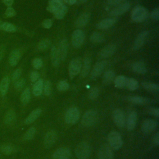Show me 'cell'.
<instances>
[{
    "instance_id": "obj_38",
    "label": "cell",
    "mask_w": 159,
    "mask_h": 159,
    "mask_svg": "<svg viewBox=\"0 0 159 159\" xmlns=\"http://www.w3.org/2000/svg\"><path fill=\"white\" fill-rule=\"evenodd\" d=\"M30 99V91L29 88H26L22 92L21 96H20V100L23 104L25 105L27 104Z\"/></svg>"
},
{
    "instance_id": "obj_48",
    "label": "cell",
    "mask_w": 159,
    "mask_h": 159,
    "mask_svg": "<svg viewBox=\"0 0 159 159\" xmlns=\"http://www.w3.org/2000/svg\"><path fill=\"white\" fill-rule=\"evenodd\" d=\"M150 17L153 20L158 21L159 19V8L154 9L150 13Z\"/></svg>"
},
{
    "instance_id": "obj_26",
    "label": "cell",
    "mask_w": 159,
    "mask_h": 159,
    "mask_svg": "<svg viewBox=\"0 0 159 159\" xmlns=\"http://www.w3.org/2000/svg\"><path fill=\"white\" fill-rule=\"evenodd\" d=\"M127 99L131 102L132 103L138 104V105H143L148 103L150 102V99L145 98L144 97L139 96H129Z\"/></svg>"
},
{
    "instance_id": "obj_10",
    "label": "cell",
    "mask_w": 159,
    "mask_h": 159,
    "mask_svg": "<svg viewBox=\"0 0 159 159\" xmlns=\"http://www.w3.org/2000/svg\"><path fill=\"white\" fill-rule=\"evenodd\" d=\"M106 65L107 61L106 60H102L96 63L91 72L90 78L92 80L96 79L103 72Z\"/></svg>"
},
{
    "instance_id": "obj_52",
    "label": "cell",
    "mask_w": 159,
    "mask_h": 159,
    "mask_svg": "<svg viewBox=\"0 0 159 159\" xmlns=\"http://www.w3.org/2000/svg\"><path fill=\"white\" fill-rule=\"evenodd\" d=\"M52 24H53L52 20L50 19H47L44 20L43 21V22L42 23V27L45 29H50L52 27Z\"/></svg>"
},
{
    "instance_id": "obj_57",
    "label": "cell",
    "mask_w": 159,
    "mask_h": 159,
    "mask_svg": "<svg viewBox=\"0 0 159 159\" xmlns=\"http://www.w3.org/2000/svg\"><path fill=\"white\" fill-rule=\"evenodd\" d=\"M66 4L69 5H73L77 2V0H63Z\"/></svg>"
},
{
    "instance_id": "obj_5",
    "label": "cell",
    "mask_w": 159,
    "mask_h": 159,
    "mask_svg": "<svg viewBox=\"0 0 159 159\" xmlns=\"http://www.w3.org/2000/svg\"><path fill=\"white\" fill-rule=\"evenodd\" d=\"M80 118V111L76 107L69 108L65 114V120L68 124H74Z\"/></svg>"
},
{
    "instance_id": "obj_27",
    "label": "cell",
    "mask_w": 159,
    "mask_h": 159,
    "mask_svg": "<svg viewBox=\"0 0 159 159\" xmlns=\"http://www.w3.org/2000/svg\"><path fill=\"white\" fill-rule=\"evenodd\" d=\"M142 86L145 90L151 93H158L159 91V86L157 83L145 81L142 83Z\"/></svg>"
},
{
    "instance_id": "obj_28",
    "label": "cell",
    "mask_w": 159,
    "mask_h": 159,
    "mask_svg": "<svg viewBox=\"0 0 159 159\" xmlns=\"http://www.w3.org/2000/svg\"><path fill=\"white\" fill-rule=\"evenodd\" d=\"M132 70L134 71L139 74H145L147 71L145 64L141 61L134 63L132 65Z\"/></svg>"
},
{
    "instance_id": "obj_44",
    "label": "cell",
    "mask_w": 159,
    "mask_h": 159,
    "mask_svg": "<svg viewBox=\"0 0 159 159\" xmlns=\"http://www.w3.org/2000/svg\"><path fill=\"white\" fill-rule=\"evenodd\" d=\"M99 91L98 88L96 87L93 88L89 91V94H88L89 98L91 99V100H94L98 98V96H99Z\"/></svg>"
},
{
    "instance_id": "obj_54",
    "label": "cell",
    "mask_w": 159,
    "mask_h": 159,
    "mask_svg": "<svg viewBox=\"0 0 159 159\" xmlns=\"http://www.w3.org/2000/svg\"><path fill=\"white\" fill-rule=\"evenodd\" d=\"M153 143L155 146L159 145V133L157 132L153 137Z\"/></svg>"
},
{
    "instance_id": "obj_55",
    "label": "cell",
    "mask_w": 159,
    "mask_h": 159,
    "mask_svg": "<svg viewBox=\"0 0 159 159\" xmlns=\"http://www.w3.org/2000/svg\"><path fill=\"white\" fill-rule=\"evenodd\" d=\"M2 1L4 2V4L8 7H11L14 2V0H2Z\"/></svg>"
},
{
    "instance_id": "obj_6",
    "label": "cell",
    "mask_w": 159,
    "mask_h": 159,
    "mask_svg": "<svg viewBox=\"0 0 159 159\" xmlns=\"http://www.w3.org/2000/svg\"><path fill=\"white\" fill-rule=\"evenodd\" d=\"M82 63L80 58L73 59L68 66V75L70 78H73L76 76L81 71Z\"/></svg>"
},
{
    "instance_id": "obj_21",
    "label": "cell",
    "mask_w": 159,
    "mask_h": 159,
    "mask_svg": "<svg viewBox=\"0 0 159 159\" xmlns=\"http://www.w3.org/2000/svg\"><path fill=\"white\" fill-rule=\"evenodd\" d=\"M50 57H51V61H52V65L54 67L58 66L61 62V60L57 50V48L55 46H53L51 48Z\"/></svg>"
},
{
    "instance_id": "obj_4",
    "label": "cell",
    "mask_w": 159,
    "mask_h": 159,
    "mask_svg": "<svg viewBox=\"0 0 159 159\" xmlns=\"http://www.w3.org/2000/svg\"><path fill=\"white\" fill-rule=\"evenodd\" d=\"M98 119V114L95 111L89 110L86 111L82 117L81 124L84 127H91L93 125Z\"/></svg>"
},
{
    "instance_id": "obj_45",
    "label": "cell",
    "mask_w": 159,
    "mask_h": 159,
    "mask_svg": "<svg viewBox=\"0 0 159 159\" xmlns=\"http://www.w3.org/2000/svg\"><path fill=\"white\" fill-rule=\"evenodd\" d=\"M125 0H107L106 2L107 7H117L124 3Z\"/></svg>"
},
{
    "instance_id": "obj_33",
    "label": "cell",
    "mask_w": 159,
    "mask_h": 159,
    "mask_svg": "<svg viewBox=\"0 0 159 159\" xmlns=\"http://www.w3.org/2000/svg\"><path fill=\"white\" fill-rule=\"evenodd\" d=\"M16 119V113L13 110L8 111L4 117V123L6 125L12 124Z\"/></svg>"
},
{
    "instance_id": "obj_35",
    "label": "cell",
    "mask_w": 159,
    "mask_h": 159,
    "mask_svg": "<svg viewBox=\"0 0 159 159\" xmlns=\"http://www.w3.org/2000/svg\"><path fill=\"white\" fill-rule=\"evenodd\" d=\"M1 151L5 155H10L16 151L15 147L10 143L4 144L1 147Z\"/></svg>"
},
{
    "instance_id": "obj_16",
    "label": "cell",
    "mask_w": 159,
    "mask_h": 159,
    "mask_svg": "<svg viewBox=\"0 0 159 159\" xmlns=\"http://www.w3.org/2000/svg\"><path fill=\"white\" fill-rule=\"evenodd\" d=\"M148 35V31L147 30H144L141 32L138 36L137 37L134 43V49H135V50H137L139 49H140L143 45V43L147 37Z\"/></svg>"
},
{
    "instance_id": "obj_20",
    "label": "cell",
    "mask_w": 159,
    "mask_h": 159,
    "mask_svg": "<svg viewBox=\"0 0 159 159\" xmlns=\"http://www.w3.org/2000/svg\"><path fill=\"white\" fill-rule=\"evenodd\" d=\"M90 17V14L88 12H84L81 14L76 20L75 25L76 27H82L86 25L88 22Z\"/></svg>"
},
{
    "instance_id": "obj_29",
    "label": "cell",
    "mask_w": 159,
    "mask_h": 159,
    "mask_svg": "<svg viewBox=\"0 0 159 159\" xmlns=\"http://www.w3.org/2000/svg\"><path fill=\"white\" fill-rule=\"evenodd\" d=\"M127 78L123 75H119L116 77L114 80V85L116 87L118 88H122L126 86L127 81Z\"/></svg>"
},
{
    "instance_id": "obj_53",
    "label": "cell",
    "mask_w": 159,
    "mask_h": 159,
    "mask_svg": "<svg viewBox=\"0 0 159 159\" xmlns=\"http://www.w3.org/2000/svg\"><path fill=\"white\" fill-rule=\"evenodd\" d=\"M21 75V70L20 69H17L16 70L12 75V80L13 81H17L19 78L20 76Z\"/></svg>"
},
{
    "instance_id": "obj_11",
    "label": "cell",
    "mask_w": 159,
    "mask_h": 159,
    "mask_svg": "<svg viewBox=\"0 0 159 159\" xmlns=\"http://www.w3.org/2000/svg\"><path fill=\"white\" fill-rule=\"evenodd\" d=\"M57 139V133L54 130H50L48 131L43 139V145L45 148L51 147Z\"/></svg>"
},
{
    "instance_id": "obj_46",
    "label": "cell",
    "mask_w": 159,
    "mask_h": 159,
    "mask_svg": "<svg viewBox=\"0 0 159 159\" xmlns=\"http://www.w3.org/2000/svg\"><path fill=\"white\" fill-rule=\"evenodd\" d=\"M32 66L35 69H40L43 65V61L40 58H35L32 61Z\"/></svg>"
},
{
    "instance_id": "obj_59",
    "label": "cell",
    "mask_w": 159,
    "mask_h": 159,
    "mask_svg": "<svg viewBox=\"0 0 159 159\" xmlns=\"http://www.w3.org/2000/svg\"><path fill=\"white\" fill-rule=\"evenodd\" d=\"M1 21H0V24H1Z\"/></svg>"
},
{
    "instance_id": "obj_40",
    "label": "cell",
    "mask_w": 159,
    "mask_h": 159,
    "mask_svg": "<svg viewBox=\"0 0 159 159\" xmlns=\"http://www.w3.org/2000/svg\"><path fill=\"white\" fill-rule=\"evenodd\" d=\"M50 43L51 42L48 39H43L38 43L37 46V49L39 51H43L50 47Z\"/></svg>"
},
{
    "instance_id": "obj_22",
    "label": "cell",
    "mask_w": 159,
    "mask_h": 159,
    "mask_svg": "<svg viewBox=\"0 0 159 159\" xmlns=\"http://www.w3.org/2000/svg\"><path fill=\"white\" fill-rule=\"evenodd\" d=\"M21 57V53L19 49H16L12 51L9 55V62L11 66H15L19 62Z\"/></svg>"
},
{
    "instance_id": "obj_34",
    "label": "cell",
    "mask_w": 159,
    "mask_h": 159,
    "mask_svg": "<svg viewBox=\"0 0 159 159\" xmlns=\"http://www.w3.org/2000/svg\"><path fill=\"white\" fill-rule=\"evenodd\" d=\"M68 11V7L65 4L62 5L57 11H56L53 14L56 19H63Z\"/></svg>"
},
{
    "instance_id": "obj_58",
    "label": "cell",
    "mask_w": 159,
    "mask_h": 159,
    "mask_svg": "<svg viewBox=\"0 0 159 159\" xmlns=\"http://www.w3.org/2000/svg\"><path fill=\"white\" fill-rule=\"evenodd\" d=\"M80 3H84L85 2H86L88 0H77Z\"/></svg>"
},
{
    "instance_id": "obj_23",
    "label": "cell",
    "mask_w": 159,
    "mask_h": 159,
    "mask_svg": "<svg viewBox=\"0 0 159 159\" xmlns=\"http://www.w3.org/2000/svg\"><path fill=\"white\" fill-rule=\"evenodd\" d=\"M91 60L90 58L86 57L84 58L83 63L82 64L81 68V76L83 78L86 77L89 73L90 68H91Z\"/></svg>"
},
{
    "instance_id": "obj_12",
    "label": "cell",
    "mask_w": 159,
    "mask_h": 159,
    "mask_svg": "<svg viewBox=\"0 0 159 159\" xmlns=\"http://www.w3.org/2000/svg\"><path fill=\"white\" fill-rule=\"evenodd\" d=\"M71 157V150L67 147L59 148L53 154V159H70Z\"/></svg>"
},
{
    "instance_id": "obj_9",
    "label": "cell",
    "mask_w": 159,
    "mask_h": 159,
    "mask_svg": "<svg viewBox=\"0 0 159 159\" xmlns=\"http://www.w3.org/2000/svg\"><path fill=\"white\" fill-rule=\"evenodd\" d=\"M113 120L118 127H123L125 124V117L124 111L120 109H116L112 113Z\"/></svg>"
},
{
    "instance_id": "obj_14",
    "label": "cell",
    "mask_w": 159,
    "mask_h": 159,
    "mask_svg": "<svg viewBox=\"0 0 159 159\" xmlns=\"http://www.w3.org/2000/svg\"><path fill=\"white\" fill-rule=\"evenodd\" d=\"M68 42L66 39H62L57 48V50L60 56V58L61 61H63L66 59L67 54H68Z\"/></svg>"
},
{
    "instance_id": "obj_17",
    "label": "cell",
    "mask_w": 159,
    "mask_h": 159,
    "mask_svg": "<svg viewBox=\"0 0 159 159\" xmlns=\"http://www.w3.org/2000/svg\"><path fill=\"white\" fill-rule=\"evenodd\" d=\"M116 46L115 44L111 43L106 46L104 48L102 49L99 55L101 57L103 58H106L111 57L116 52Z\"/></svg>"
},
{
    "instance_id": "obj_43",
    "label": "cell",
    "mask_w": 159,
    "mask_h": 159,
    "mask_svg": "<svg viewBox=\"0 0 159 159\" xmlns=\"http://www.w3.org/2000/svg\"><path fill=\"white\" fill-rule=\"evenodd\" d=\"M69 88V84L66 80H62L58 83L57 89L59 91H66Z\"/></svg>"
},
{
    "instance_id": "obj_7",
    "label": "cell",
    "mask_w": 159,
    "mask_h": 159,
    "mask_svg": "<svg viewBox=\"0 0 159 159\" xmlns=\"http://www.w3.org/2000/svg\"><path fill=\"white\" fill-rule=\"evenodd\" d=\"M84 40V34L83 30L80 29L75 30L71 37V43L74 48H78L83 43Z\"/></svg>"
},
{
    "instance_id": "obj_18",
    "label": "cell",
    "mask_w": 159,
    "mask_h": 159,
    "mask_svg": "<svg viewBox=\"0 0 159 159\" xmlns=\"http://www.w3.org/2000/svg\"><path fill=\"white\" fill-rule=\"evenodd\" d=\"M116 22V19L115 18H107L102 20L96 25V27L98 29L104 30L107 29L112 26H113Z\"/></svg>"
},
{
    "instance_id": "obj_47",
    "label": "cell",
    "mask_w": 159,
    "mask_h": 159,
    "mask_svg": "<svg viewBox=\"0 0 159 159\" xmlns=\"http://www.w3.org/2000/svg\"><path fill=\"white\" fill-rule=\"evenodd\" d=\"M25 83V81L24 80V79H20L19 80H17L14 84L15 88L18 91L21 90L24 86Z\"/></svg>"
},
{
    "instance_id": "obj_49",
    "label": "cell",
    "mask_w": 159,
    "mask_h": 159,
    "mask_svg": "<svg viewBox=\"0 0 159 159\" xmlns=\"http://www.w3.org/2000/svg\"><path fill=\"white\" fill-rule=\"evenodd\" d=\"M4 14L6 16V17H14L16 15V11L12 7H8L6 10Z\"/></svg>"
},
{
    "instance_id": "obj_25",
    "label": "cell",
    "mask_w": 159,
    "mask_h": 159,
    "mask_svg": "<svg viewBox=\"0 0 159 159\" xmlns=\"http://www.w3.org/2000/svg\"><path fill=\"white\" fill-rule=\"evenodd\" d=\"M41 113H42V109L40 108H38L32 111L29 114V115L26 117L25 120V123L26 124H32L40 116Z\"/></svg>"
},
{
    "instance_id": "obj_51",
    "label": "cell",
    "mask_w": 159,
    "mask_h": 159,
    "mask_svg": "<svg viewBox=\"0 0 159 159\" xmlns=\"http://www.w3.org/2000/svg\"><path fill=\"white\" fill-rule=\"evenodd\" d=\"M148 112L150 115H152L157 118H158L159 117V110L158 108L150 107L148 109Z\"/></svg>"
},
{
    "instance_id": "obj_32",
    "label": "cell",
    "mask_w": 159,
    "mask_h": 159,
    "mask_svg": "<svg viewBox=\"0 0 159 159\" xmlns=\"http://www.w3.org/2000/svg\"><path fill=\"white\" fill-rule=\"evenodd\" d=\"M9 85V80L7 76H5L2 78L0 83V93L2 96H4L8 90Z\"/></svg>"
},
{
    "instance_id": "obj_30",
    "label": "cell",
    "mask_w": 159,
    "mask_h": 159,
    "mask_svg": "<svg viewBox=\"0 0 159 159\" xmlns=\"http://www.w3.org/2000/svg\"><path fill=\"white\" fill-rule=\"evenodd\" d=\"M43 81L42 79L38 80L33 86V94L35 96H40L43 91Z\"/></svg>"
},
{
    "instance_id": "obj_50",
    "label": "cell",
    "mask_w": 159,
    "mask_h": 159,
    "mask_svg": "<svg viewBox=\"0 0 159 159\" xmlns=\"http://www.w3.org/2000/svg\"><path fill=\"white\" fill-rule=\"evenodd\" d=\"M40 76V74L38 71H34L30 73V79L32 82H36Z\"/></svg>"
},
{
    "instance_id": "obj_36",
    "label": "cell",
    "mask_w": 159,
    "mask_h": 159,
    "mask_svg": "<svg viewBox=\"0 0 159 159\" xmlns=\"http://www.w3.org/2000/svg\"><path fill=\"white\" fill-rule=\"evenodd\" d=\"M0 29L9 32H14L17 30L16 27L9 22H1L0 24Z\"/></svg>"
},
{
    "instance_id": "obj_13",
    "label": "cell",
    "mask_w": 159,
    "mask_h": 159,
    "mask_svg": "<svg viewBox=\"0 0 159 159\" xmlns=\"http://www.w3.org/2000/svg\"><path fill=\"white\" fill-rule=\"evenodd\" d=\"M158 126V123L153 119H146L142 124L141 129L143 133H150L154 131Z\"/></svg>"
},
{
    "instance_id": "obj_39",
    "label": "cell",
    "mask_w": 159,
    "mask_h": 159,
    "mask_svg": "<svg viewBox=\"0 0 159 159\" xmlns=\"http://www.w3.org/2000/svg\"><path fill=\"white\" fill-rule=\"evenodd\" d=\"M126 86L130 91H135L138 88L139 83L134 78H128Z\"/></svg>"
},
{
    "instance_id": "obj_37",
    "label": "cell",
    "mask_w": 159,
    "mask_h": 159,
    "mask_svg": "<svg viewBox=\"0 0 159 159\" xmlns=\"http://www.w3.org/2000/svg\"><path fill=\"white\" fill-rule=\"evenodd\" d=\"M90 40L93 43H101L104 40V37L102 34L94 32L91 34Z\"/></svg>"
},
{
    "instance_id": "obj_15",
    "label": "cell",
    "mask_w": 159,
    "mask_h": 159,
    "mask_svg": "<svg viewBox=\"0 0 159 159\" xmlns=\"http://www.w3.org/2000/svg\"><path fill=\"white\" fill-rule=\"evenodd\" d=\"M130 4L129 2H124L120 5L112 9L109 12V15L111 16H117L126 12L130 8Z\"/></svg>"
},
{
    "instance_id": "obj_3",
    "label": "cell",
    "mask_w": 159,
    "mask_h": 159,
    "mask_svg": "<svg viewBox=\"0 0 159 159\" xmlns=\"http://www.w3.org/2000/svg\"><path fill=\"white\" fill-rule=\"evenodd\" d=\"M148 11L142 6H137L132 11L131 18L136 22H141L145 20L148 17Z\"/></svg>"
},
{
    "instance_id": "obj_2",
    "label": "cell",
    "mask_w": 159,
    "mask_h": 159,
    "mask_svg": "<svg viewBox=\"0 0 159 159\" xmlns=\"http://www.w3.org/2000/svg\"><path fill=\"white\" fill-rule=\"evenodd\" d=\"M107 140L110 147L115 150L120 148L123 143L120 134L116 131H112L108 134Z\"/></svg>"
},
{
    "instance_id": "obj_31",
    "label": "cell",
    "mask_w": 159,
    "mask_h": 159,
    "mask_svg": "<svg viewBox=\"0 0 159 159\" xmlns=\"http://www.w3.org/2000/svg\"><path fill=\"white\" fill-rule=\"evenodd\" d=\"M115 78V73L112 70H108L106 71L103 75L102 82L105 84H109L111 83Z\"/></svg>"
},
{
    "instance_id": "obj_24",
    "label": "cell",
    "mask_w": 159,
    "mask_h": 159,
    "mask_svg": "<svg viewBox=\"0 0 159 159\" xmlns=\"http://www.w3.org/2000/svg\"><path fill=\"white\" fill-rule=\"evenodd\" d=\"M63 4L62 0H50L47 9L48 11L54 13Z\"/></svg>"
},
{
    "instance_id": "obj_41",
    "label": "cell",
    "mask_w": 159,
    "mask_h": 159,
    "mask_svg": "<svg viewBox=\"0 0 159 159\" xmlns=\"http://www.w3.org/2000/svg\"><path fill=\"white\" fill-rule=\"evenodd\" d=\"M36 134V129L34 127H30L24 134V139L25 140H30L34 138Z\"/></svg>"
},
{
    "instance_id": "obj_42",
    "label": "cell",
    "mask_w": 159,
    "mask_h": 159,
    "mask_svg": "<svg viewBox=\"0 0 159 159\" xmlns=\"http://www.w3.org/2000/svg\"><path fill=\"white\" fill-rule=\"evenodd\" d=\"M52 84L50 81H46L43 83V91L45 96H50L52 93Z\"/></svg>"
},
{
    "instance_id": "obj_8",
    "label": "cell",
    "mask_w": 159,
    "mask_h": 159,
    "mask_svg": "<svg viewBox=\"0 0 159 159\" xmlns=\"http://www.w3.org/2000/svg\"><path fill=\"white\" fill-rule=\"evenodd\" d=\"M98 159H113L112 149L109 145L104 144L100 147L98 153Z\"/></svg>"
},
{
    "instance_id": "obj_1",
    "label": "cell",
    "mask_w": 159,
    "mask_h": 159,
    "mask_svg": "<svg viewBox=\"0 0 159 159\" xmlns=\"http://www.w3.org/2000/svg\"><path fill=\"white\" fill-rule=\"evenodd\" d=\"M91 152V147L86 142H80L75 148V154L78 159H89Z\"/></svg>"
},
{
    "instance_id": "obj_19",
    "label": "cell",
    "mask_w": 159,
    "mask_h": 159,
    "mask_svg": "<svg viewBox=\"0 0 159 159\" xmlns=\"http://www.w3.org/2000/svg\"><path fill=\"white\" fill-rule=\"evenodd\" d=\"M137 120V115L135 111L130 112L127 119V128L128 130H132L135 127Z\"/></svg>"
},
{
    "instance_id": "obj_56",
    "label": "cell",
    "mask_w": 159,
    "mask_h": 159,
    "mask_svg": "<svg viewBox=\"0 0 159 159\" xmlns=\"http://www.w3.org/2000/svg\"><path fill=\"white\" fill-rule=\"evenodd\" d=\"M4 52H5L4 47H0V61H1L2 58H3V57L4 55Z\"/></svg>"
}]
</instances>
